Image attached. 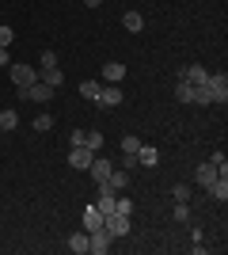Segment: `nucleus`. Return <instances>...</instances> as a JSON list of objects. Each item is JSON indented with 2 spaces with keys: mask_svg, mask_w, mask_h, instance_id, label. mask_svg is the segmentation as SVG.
Wrapping results in <instances>:
<instances>
[{
  "mask_svg": "<svg viewBox=\"0 0 228 255\" xmlns=\"http://www.w3.org/2000/svg\"><path fill=\"white\" fill-rule=\"evenodd\" d=\"M171 198H175V202H190V187H186V183H179V187L171 191Z\"/></svg>",
  "mask_w": 228,
  "mask_h": 255,
  "instance_id": "c756f323",
  "label": "nucleus"
},
{
  "mask_svg": "<svg viewBox=\"0 0 228 255\" xmlns=\"http://www.w3.org/2000/svg\"><path fill=\"white\" fill-rule=\"evenodd\" d=\"M209 164H213L221 175H228V160H225V152H213V156H209Z\"/></svg>",
  "mask_w": 228,
  "mask_h": 255,
  "instance_id": "cd10ccee",
  "label": "nucleus"
},
{
  "mask_svg": "<svg viewBox=\"0 0 228 255\" xmlns=\"http://www.w3.org/2000/svg\"><path fill=\"white\" fill-rule=\"evenodd\" d=\"M171 217H175V221H179V225H183V221H190V206H186V202H175Z\"/></svg>",
  "mask_w": 228,
  "mask_h": 255,
  "instance_id": "393cba45",
  "label": "nucleus"
},
{
  "mask_svg": "<svg viewBox=\"0 0 228 255\" xmlns=\"http://www.w3.org/2000/svg\"><path fill=\"white\" fill-rule=\"evenodd\" d=\"M15 126H19V115H15V111H0V129L8 133V129H15Z\"/></svg>",
  "mask_w": 228,
  "mask_h": 255,
  "instance_id": "412c9836",
  "label": "nucleus"
},
{
  "mask_svg": "<svg viewBox=\"0 0 228 255\" xmlns=\"http://www.w3.org/2000/svg\"><path fill=\"white\" fill-rule=\"evenodd\" d=\"M137 149H141V137L126 133V137H122V152H126V156H137Z\"/></svg>",
  "mask_w": 228,
  "mask_h": 255,
  "instance_id": "4be33fe9",
  "label": "nucleus"
},
{
  "mask_svg": "<svg viewBox=\"0 0 228 255\" xmlns=\"http://www.w3.org/2000/svg\"><path fill=\"white\" fill-rule=\"evenodd\" d=\"M61 80H65V76H61V69H42V84H50V88H61Z\"/></svg>",
  "mask_w": 228,
  "mask_h": 255,
  "instance_id": "aec40b11",
  "label": "nucleus"
},
{
  "mask_svg": "<svg viewBox=\"0 0 228 255\" xmlns=\"http://www.w3.org/2000/svg\"><path fill=\"white\" fill-rule=\"evenodd\" d=\"M31 126H34V129H38V133H46V129H50V126H54V115H46V111H42V115H38V118H34V122H31Z\"/></svg>",
  "mask_w": 228,
  "mask_h": 255,
  "instance_id": "5701e85b",
  "label": "nucleus"
},
{
  "mask_svg": "<svg viewBox=\"0 0 228 255\" xmlns=\"http://www.w3.org/2000/svg\"><path fill=\"white\" fill-rule=\"evenodd\" d=\"M114 213H126V217H130L133 213V198H114Z\"/></svg>",
  "mask_w": 228,
  "mask_h": 255,
  "instance_id": "c85d7f7f",
  "label": "nucleus"
},
{
  "mask_svg": "<svg viewBox=\"0 0 228 255\" xmlns=\"http://www.w3.org/2000/svg\"><path fill=\"white\" fill-rule=\"evenodd\" d=\"M217 175H221V171H217V168H213V164H209V160H206V164H198V171H194V183H202V187H209V183L217 179Z\"/></svg>",
  "mask_w": 228,
  "mask_h": 255,
  "instance_id": "4468645a",
  "label": "nucleus"
},
{
  "mask_svg": "<svg viewBox=\"0 0 228 255\" xmlns=\"http://www.w3.org/2000/svg\"><path fill=\"white\" fill-rule=\"evenodd\" d=\"M8 76H11V84H15V88H31L34 80H38V69L27 65V61H15V65H8Z\"/></svg>",
  "mask_w": 228,
  "mask_h": 255,
  "instance_id": "f257e3e1",
  "label": "nucleus"
},
{
  "mask_svg": "<svg viewBox=\"0 0 228 255\" xmlns=\"http://www.w3.org/2000/svg\"><path fill=\"white\" fill-rule=\"evenodd\" d=\"M110 171H114V160H107V156H99V152H95V156H91V164H87V175H91V183H95V187H99V183H107V179H110Z\"/></svg>",
  "mask_w": 228,
  "mask_h": 255,
  "instance_id": "f03ea898",
  "label": "nucleus"
},
{
  "mask_svg": "<svg viewBox=\"0 0 228 255\" xmlns=\"http://www.w3.org/2000/svg\"><path fill=\"white\" fill-rule=\"evenodd\" d=\"M84 4H87V8H99V4H103V0H84Z\"/></svg>",
  "mask_w": 228,
  "mask_h": 255,
  "instance_id": "72a5a7b5",
  "label": "nucleus"
},
{
  "mask_svg": "<svg viewBox=\"0 0 228 255\" xmlns=\"http://www.w3.org/2000/svg\"><path fill=\"white\" fill-rule=\"evenodd\" d=\"M0 69H8V46H0Z\"/></svg>",
  "mask_w": 228,
  "mask_h": 255,
  "instance_id": "473e14b6",
  "label": "nucleus"
},
{
  "mask_svg": "<svg viewBox=\"0 0 228 255\" xmlns=\"http://www.w3.org/2000/svg\"><path fill=\"white\" fill-rule=\"evenodd\" d=\"M19 99H31V103H50V99H54V88L42 84V80H34L31 88H19Z\"/></svg>",
  "mask_w": 228,
  "mask_h": 255,
  "instance_id": "20e7f679",
  "label": "nucleus"
},
{
  "mask_svg": "<svg viewBox=\"0 0 228 255\" xmlns=\"http://www.w3.org/2000/svg\"><path fill=\"white\" fill-rule=\"evenodd\" d=\"M122 76H126V65L122 61H107L103 65V80H107V84H118Z\"/></svg>",
  "mask_w": 228,
  "mask_h": 255,
  "instance_id": "ddd939ff",
  "label": "nucleus"
},
{
  "mask_svg": "<svg viewBox=\"0 0 228 255\" xmlns=\"http://www.w3.org/2000/svg\"><path fill=\"white\" fill-rule=\"evenodd\" d=\"M103 229L118 240V236L130 233V217H126V213H103Z\"/></svg>",
  "mask_w": 228,
  "mask_h": 255,
  "instance_id": "39448f33",
  "label": "nucleus"
},
{
  "mask_svg": "<svg viewBox=\"0 0 228 255\" xmlns=\"http://www.w3.org/2000/svg\"><path fill=\"white\" fill-rule=\"evenodd\" d=\"M57 65V53L54 50H42V57H38V69H54Z\"/></svg>",
  "mask_w": 228,
  "mask_h": 255,
  "instance_id": "bb28decb",
  "label": "nucleus"
},
{
  "mask_svg": "<svg viewBox=\"0 0 228 255\" xmlns=\"http://www.w3.org/2000/svg\"><path fill=\"white\" fill-rule=\"evenodd\" d=\"M179 80H186V84H194V88H206L209 84V69L206 65H186L183 73H179Z\"/></svg>",
  "mask_w": 228,
  "mask_h": 255,
  "instance_id": "6e6552de",
  "label": "nucleus"
},
{
  "mask_svg": "<svg viewBox=\"0 0 228 255\" xmlns=\"http://www.w3.org/2000/svg\"><path fill=\"white\" fill-rule=\"evenodd\" d=\"M206 191H209V198H213V202H225V198H228V175H217Z\"/></svg>",
  "mask_w": 228,
  "mask_h": 255,
  "instance_id": "9b49d317",
  "label": "nucleus"
},
{
  "mask_svg": "<svg viewBox=\"0 0 228 255\" xmlns=\"http://www.w3.org/2000/svg\"><path fill=\"white\" fill-rule=\"evenodd\" d=\"M84 145L91 152H103V133H99V129H84Z\"/></svg>",
  "mask_w": 228,
  "mask_h": 255,
  "instance_id": "6ab92c4d",
  "label": "nucleus"
},
{
  "mask_svg": "<svg viewBox=\"0 0 228 255\" xmlns=\"http://www.w3.org/2000/svg\"><path fill=\"white\" fill-rule=\"evenodd\" d=\"M69 252H73V255H87V233H84V229L69 236Z\"/></svg>",
  "mask_w": 228,
  "mask_h": 255,
  "instance_id": "f3484780",
  "label": "nucleus"
},
{
  "mask_svg": "<svg viewBox=\"0 0 228 255\" xmlns=\"http://www.w3.org/2000/svg\"><path fill=\"white\" fill-rule=\"evenodd\" d=\"M122 168L133 171V168H137V156H126V152H122Z\"/></svg>",
  "mask_w": 228,
  "mask_h": 255,
  "instance_id": "2f4dec72",
  "label": "nucleus"
},
{
  "mask_svg": "<svg viewBox=\"0 0 228 255\" xmlns=\"http://www.w3.org/2000/svg\"><path fill=\"white\" fill-rule=\"evenodd\" d=\"M110 248H114V236H110L107 229H95V233H87V252H91V255H107Z\"/></svg>",
  "mask_w": 228,
  "mask_h": 255,
  "instance_id": "7ed1b4c3",
  "label": "nucleus"
},
{
  "mask_svg": "<svg viewBox=\"0 0 228 255\" xmlns=\"http://www.w3.org/2000/svg\"><path fill=\"white\" fill-rule=\"evenodd\" d=\"M80 96L95 103V96H99V84H95V80H84V84H80Z\"/></svg>",
  "mask_w": 228,
  "mask_h": 255,
  "instance_id": "b1692460",
  "label": "nucleus"
},
{
  "mask_svg": "<svg viewBox=\"0 0 228 255\" xmlns=\"http://www.w3.org/2000/svg\"><path fill=\"white\" fill-rule=\"evenodd\" d=\"M175 99H179V103H194V84H186V80H179V84H175Z\"/></svg>",
  "mask_w": 228,
  "mask_h": 255,
  "instance_id": "a211bd4d",
  "label": "nucleus"
},
{
  "mask_svg": "<svg viewBox=\"0 0 228 255\" xmlns=\"http://www.w3.org/2000/svg\"><path fill=\"white\" fill-rule=\"evenodd\" d=\"M95 103H99V107H118V103H122V88H118V84H107V88H99Z\"/></svg>",
  "mask_w": 228,
  "mask_h": 255,
  "instance_id": "1a4fd4ad",
  "label": "nucleus"
},
{
  "mask_svg": "<svg viewBox=\"0 0 228 255\" xmlns=\"http://www.w3.org/2000/svg\"><path fill=\"white\" fill-rule=\"evenodd\" d=\"M122 27H126L130 34H141L145 31V15L141 11H126V15H122Z\"/></svg>",
  "mask_w": 228,
  "mask_h": 255,
  "instance_id": "f8f14e48",
  "label": "nucleus"
},
{
  "mask_svg": "<svg viewBox=\"0 0 228 255\" xmlns=\"http://www.w3.org/2000/svg\"><path fill=\"white\" fill-rule=\"evenodd\" d=\"M213 96H209V88H194V107H209Z\"/></svg>",
  "mask_w": 228,
  "mask_h": 255,
  "instance_id": "a878e982",
  "label": "nucleus"
},
{
  "mask_svg": "<svg viewBox=\"0 0 228 255\" xmlns=\"http://www.w3.org/2000/svg\"><path fill=\"white\" fill-rule=\"evenodd\" d=\"M95 229H103V213L95 206H87L84 210V233H95Z\"/></svg>",
  "mask_w": 228,
  "mask_h": 255,
  "instance_id": "dca6fc26",
  "label": "nucleus"
},
{
  "mask_svg": "<svg viewBox=\"0 0 228 255\" xmlns=\"http://www.w3.org/2000/svg\"><path fill=\"white\" fill-rule=\"evenodd\" d=\"M209 96H213V103H221V107H225L228 103V76L225 73H209Z\"/></svg>",
  "mask_w": 228,
  "mask_h": 255,
  "instance_id": "423d86ee",
  "label": "nucleus"
},
{
  "mask_svg": "<svg viewBox=\"0 0 228 255\" xmlns=\"http://www.w3.org/2000/svg\"><path fill=\"white\" fill-rule=\"evenodd\" d=\"M91 156H95V152L87 149V145H73V149H69V168H73V171H87Z\"/></svg>",
  "mask_w": 228,
  "mask_h": 255,
  "instance_id": "0eeeda50",
  "label": "nucleus"
},
{
  "mask_svg": "<svg viewBox=\"0 0 228 255\" xmlns=\"http://www.w3.org/2000/svg\"><path fill=\"white\" fill-rule=\"evenodd\" d=\"M11 38H15V31H11V27H0V46H11Z\"/></svg>",
  "mask_w": 228,
  "mask_h": 255,
  "instance_id": "7c9ffc66",
  "label": "nucleus"
},
{
  "mask_svg": "<svg viewBox=\"0 0 228 255\" xmlns=\"http://www.w3.org/2000/svg\"><path fill=\"white\" fill-rule=\"evenodd\" d=\"M107 187H110V191H126V187H130V171L114 168V171H110V179H107Z\"/></svg>",
  "mask_w": 228,
  "mask_h": 255,
  "instance_id": "2eb2a0df",
  "label": "nucleus"
},
{
  "mask_svg": "<svg viewBox=\"0 0 228 255\" xmlns=\"http://www.w3.org/2000/svg\"><path fill=\"white\" fill-rule=\"evenodd\" d=\"M137 164H145V168H156V164H160V149H156V145H145V141H141V149H137Z\"/></svg>",
  "mask_w": 228,
  "mask_h": 255,
  "instance_id": "9d476101",
  "label": "nucleus"
}]
</instances>
